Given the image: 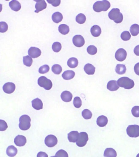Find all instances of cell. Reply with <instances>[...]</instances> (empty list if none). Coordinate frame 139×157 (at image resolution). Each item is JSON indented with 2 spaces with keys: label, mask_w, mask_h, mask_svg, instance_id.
Returning <instances> with one entry per match:
<instances>
[{
  "label": "cell",
  "mask_w": 139,
  "mask_h": 157,
  "mask_svg": "<svg viewBox=\"0 0 139 157\" xmlns=\"http://www.w3.org/2000/svg\"><path fill=\"white\" fill-rule=\"evenodd\" d=\"M110 7V3L108 1H98L94 4L93 9L96 12H101L107 11Z\"/></svg>",
  "instance_id": "obj_1"
},
{
  "label": "cell",
  "mask_w": 139,
  "mask_h": 157,
  "mask_svg": "<svg viewBox=\"0 0 139 157\" xmlns=\"http://www.w3.org/2000/svg\"><path fill=\"white\" fill-rule=\"evenodd\" d=\"M108 16L111 20H113L116 23H120L122 22L123 16L118 8H113L109 12Z\"/></svg>",
  "instance_id": "obj_2"
},
{
  "label": "cell",
  "mask_w": 139,
  "mask_h": 157,
  "mask_svg": "<svg viewBox=\"0 0 139 157\" xmlns=\"http://www.w3.org/2000/svg\"><path fill=\"white\" fill-rule=\"evenodd\" d=\"M119 87L124 88L126 89H130L133 88L135 85L134 81L127 77L120 78L117 81Z\"/></svg>",
  "instance_id": "obj_3"
},
{
  "label": "cell",
  "mask_w": 139,
  "mask_h": 157,
  "mask_svg": "<svg viewBox=\"0 0 139 157\" xmlns=\"http://www.w3.org/2000/svg\"><path fill=\"white\" fill-rule=\"evenodd\" d=\"M31 120L29 116L23 115L19 119V127L23 131L29 129L31 127Z\"/></svg>",
  "instance_id": "obj_4"
},
{
  "label": "cell",
  "mask_w": 139,
  "mask_h": 157,
  "mask_svg": "<svg viewBox=\"0 0 139 157\" xmlns=\"http://www.w3.org/2000/svg\"><path fill=\"white\" fill-rule=\"evenodd\" d=\"M38 83L40 86L44 88L47 90L51 89L53 86L51 81L44 76H41L38 79Z\"/></svg>",
  "instance_id": "obj_5"
},
{
  "label": "cell",
  "mask_w": 139,
  "mask_h": 157,
  "mask_svg": "<svg viewBox=\"0 0 139 157\" xmlns=\"http://www.w3.org/2000/svg\"><path fill=\"white\" fill-rule=\"evenodd\" d=\"M127 134L129 137H137L139 136V126L138 125H129L126 129Z\"/></svg>",
  "instance_id": "obj_6"
},
{
  "label": "cell",
  "mask_w": 139,
  "mask_h": 157,
  "mask_svg": "<svg viewBox=\"0 0 139 157\" xmlns=\"http://www.w3.org/2000/svg\"><path fill=\"white\" fill-rule=\"evenodd\" d=\"M88 140V135L86 132H82L79 133L78 139L76 143L79 147H83L86 145Z\"/></svg>",
  "instance_id": "obj_7"
},
{
  "label": "cell",
  "mask_w": 139,
  "mask_h": 157,
  "mask_svg": "<svg viewBox=\"0 0 139 157\" xmlns=\"http://www.w3.org/2000/svg\"><path fill=\"white\" fill-rule=\"evenodd\" d=\"M46 145L49 147H53L58 143V139L55 135H49L46 137L45 140Z\"/></svg>",
  "instance_id": "obj_8"
},
{
  "label": "cell",
  "mask_w": 139,
  "mask_h": 157,
  "mask_svg": "<svg viewBox=\"0 0 139 157\" xmlns=\"http://www.w3.org/2000/svg\"><path fill=\"white\" fill-rule=\"evenodd\" d=\"M73 43L77 47H80L84 45L85 43V40L81 35H76L73 38Z\"/></svg>",
  "instance_id": "obj_9"
},
{
  "label": "cell",
  "mask_w": 139,
  "mask_h": 157,
  "mask_svg": "<svg viewBox=\"0 0 139 157\" xmlns=\"http://www.w3.org/2000/svg\"><path fill=\"white\" fill-rule=\"evenodd\" d=\"M127 53L124 49L120 48L115 53V58L117 60L122 62L126 59Z\"/></svg>",
  "instance_id": "obj_10"
},
{
  "label": "cell",
  "mask_w": 139,
  "mask_h": 157,
  "mask_svg": "<svg viewBox=\"0 0 139 157\" xmlns=\"http://www.w3.org/2000/svg\"><path fill=\"white\" fill-rule=\"evenodd\" d=\"M4 92L7 94H11L14 92L16 89L15 85L12 83H6L3 87Z\"/></svg>",
  "instance_id": "obj_11"
},
{
  "label": "cell",
  "mask_w": 139,
  "mask_h": 157,
  "mask_svg": "<svg viewBox=\"0 0 139 157\" xmlns=\"http://www.w3.org/2000/svg\"><path fill=\"white\" fill-rule=\"evenodd\" d=\"M28 53L29 56L32 58H35L40 56L41 51L37 47H31L28 50Z\"/></svg>",
  "instance_id": "obj_12"
},
{
  "label": "cell",
  "mask_w": 139,
  "mask_h": 157,
  "mask_svg": "<svg viewBox=\"0 0 139 157\" xmlns=\"http://www.w3.org/2000/svg\"><path fill=\"white\" fill-rule=\"evenodd\" d=\"M14 143L18 147H23L27 142L26 138L22 135H18L16 137L14 140Z\"/></svg>",
  "instance_id": "obj_13"
},
{
  "label": "cell",
  "mask_w": 139,
  "mask_h": 157,
  "mask_svg": "<svg viewBox=\"0 0 139 157\" xmlns=\"http://www.w3.org/2000/svg\"><path fill=\"white\" fill-rule=\"evenodd\" d=\"M36 2L35 5L36 10L35 12L38 13L40 12L45 9L47 6L46 2L45 1H35Z\"/></svg>",
  "instance_id": "obj_14"
},
{
  "label": "cell",
  "mask_w": 139,
  "mask_h": 157,
  "mask_svg": "<svg viewBox=\"0 0 139 157\" xmlns=\"http://www.w3.org/2000/svg\"><path fill=\"white\" fill-rule=\"evenodd\" d=\"M72 97L73 95L72 93L67 91H63L61 94V99L64 102H71Z\"/></svg>",
  "instance_id": "obj_15"
},
{
  "label": "cell",
  "mask_w": 139,
  "mask_h": 157,
  "mask_svg": "<svg viewBox=\"0 0 139 157\" xmlns=\"http://www.w3.org/2000/svg\"><path fill=\"white\" fill-rule=\"evenodd\" d=\"M79 133L77 131H72L68 134V139L71 142H76L78 140Z\"/></svg>",
  "instance_id": "obj_16"
},
{
  "label": "cell",
  "mask_w": 139,
  "mask_h": 157,
  "mask_svg": "<svg viewBox=\"0 0 139 157\" xmlns=\"http://www.w3.org/2000/svg\"><path fill=\"white\" fill-rule=\"evenodd\" d=\"M107 88L110 91H115L119 88L117 81L114 80L109 81L107 85Z\"/></svg>",
  "instance_id": "obj_17"
},
{
  "label": "cell",
  "mask_w": 139,
  "mask_h": 157,
  "mask_svg": "<svg viewBox=\"0 0 139 157\" xmlns=\"http://www.w3.org/2000/svg\"><path fill=\"white\" fill-rule=\"evenodd\" d=\"M32 106L34 109L39 110L43 108V103L40 99L37 98L33 100L32 102Z\"/></svg>",
  "instance_id": "obj_18"
},
{
  "label": "cell",
  "mask_w": 139,
  "mask_h": 157,
  "mask_svg": "<svg viewBox=\"0 0 139 157\" xmlns=\"http://www.w3.org/2000/svg\"><path fill=\"white\" fill-rule=\"evenodd\" d=\"M108 120L105 116H101L98 117L97 120V124L100 127H104L106 126Z\"/></svg>",
  "instance_id": "obj_19"
},
{
  "label": "cell",
  "mask_w": 139,
  "mask_h": 157,
  "mask_svg": "<svg viewBox=\"0 0 139 157\" xmlns=\"http://www.w3.org/2000/svg\"><path fill=\"white\" fill-rule=\"evenodd\" d=\"M9 6L12 10L18 12L20 10L21 8V4L18 1L13 0L9 3Z\"/></svg>",
  "instance_id": "obj_20"
},
{
  "label": "cell",
  "mask_w": 139,
  "mask_h": 157,
  "mask_svg": "<svg viewBox=\"0 0 139 157\" xmlns=\"http://www.w3.org/2000/svg\"><path fill=\"white\" fill-rule=\"evenodd\" d=\"M18 153L17 148L14 146L11 145L7 147L6 150L7 154L8 156L13 157L15 156Z\"/></svg>",
  "instance_id": "obj_21"
},
{
  "label": "cell",
  "mask_w": 139,
  "mask_h": 157,
  "mask_svg": "<svg viewBox=\"0 0 139 157\" xmlns=\"http://www.w3.org/2000/svg\"><path fill=\"white\" fill-rule=\"evenodd\" d=\"M91 32L93 37H99L101 35L102 30L100 26L99 25H95L91 28Z\"/></svg>",
  "instance_id": "obj_22"
},
{
  "label": "cell",
  "mask_w": 139,
  "mask_h": 157,
  "mask_svg": "<svg viewBox=\"0 0 139 157\" xmlns=\"http://www.w3.org/2000/svg\"><path fill=\"white\" fill-rule=\"evenodd\" d=\"M84 71H85L86 74L88 75L94 74L95 72V71H96L95 67L93 66L92 64H89V63L86 64L84 66Z\"/></svg>",
  "instance_id": "obj_23"
},
{
  "label": "cell",
  "mask_w": 139,
  "mask_h": 157,
  "mask_svg": "<svg viewBox=\"0 0 139 157\" xmlns=\"http://www.w3.org/2000/svg\"><path fill=\"white\" fill-rule=\"evenodd\" d=\"M75 73L72 70H67L65 71L62 74V77L64 79L70 80L74 77Z\"/></svg>",
  "instance_id": "obj_24"
},
{
  "label": "cell",
  "mask_w": 139,
  "mask_h": 157,
  "mask_svg": "<svg viewBox=\"0 0 139 157\" xmlns=\"http://www.w3.org/2000/svg\"><path fill=\"white\" fill-rule=\"evenodd\" d=\"M104 156L105 157H116L117 153L113 148H107L104 152Z\"/></svg>",
  "instance_id": "obj_25"
},
{
  "label": "cell",
  "mask_w": 139,
  "mask_h": 157,
  "mask_svg": "<svg viewBox=\"0 0 139 157\" xmlns=\"http://www.w3.org/2000/svg\"><path fill=\"white\" fill-rule=\"evenodd\" d=\"M52 19L53 22L56 23H58L63 20V16L61 13L56 12L53 13L52 15Z\"/></svg>",
  "instance_id": "obj_26"
},
{
  "label": "cell",
  "mask_w": 139,
  "mask_h": 157,
  "mask_svg": "<svg viewBox=\"0 0 139 157\" xmlns=\"http://www.w3.org/2000/svg\"><path fill=\"white\" fill-rule=\"evenodd\" d=\"M58 31L63 35H66L70 32V28L66 24H61L58 27Z\"/></svg>",
  "instance_id": "obj_27"
},
{
  "label": "cell",
  "mask_w": 139,
  "mask_h": 157,
  "mask_svg": "<svg viewBox=\"0 0 139 157\" xmlns=\"http://www.w3.org/2000/svg\"><path fill=\"white\" fill-rule=\"evenodd\" d=\"M78 64V59L72 57L70 58L67 61V65L70 68H75L77 67Z\"/></svg>",
  "instance_id": "obj_28"
},
{
  "label": "cell",
  "mask_w": 139,
  "mask_h": 157,
  "mask_svg": "<svg viewBox=\"0 0 139 157\" xmlns=\"http://www.w3.org/2000/svg\"><path fill=\"white\" fill-rule=\"evenodd\" d=\"M126 66L122 64H117L115 68V72L119 75L124 74L126 73Z\"/></svg>",
  "instance_id": "obj_29"
},
{
  "label": "cell",
  "mask_w": 139,
  "mask_h": 157,
  "mask_svg": "<svg viewBox=\"0 0 139 157\" xmlns=\"http://www.w3.org/2000/svg\"><path fill=\"white\" fill-rule=\"evenodd\" d=\"M130 31L132 36L134 37L137 36L139 34V25L137 24L132 25Z\"/></svg>",
  "instance_id": "obj_30"
},
{
  "label": "cell",
  "mask_w": 139,
  "mask_h": 157,
  "mask_svg": "<svg viewBox=\"0 0 139 157\" xmlns=\"http://www.w3.org/2000/svg\"><path fill=\"white\" fill-rule=\"evenodd\" d=\"M23 64L27 67H30L33 63V59L29 55H26L23 58Z\"/></svg>",
  "instance_id": "obj_31"
},
{
  "label": "cell",
  "mask_w": 139,
  "mask_h": 157,
  "mask_svg": "<svg viewBox=\"0 0 139 157\" xmlns=\"http://www.w3.org/2000/svg\"><path fill=\"white\" fill-rule=\"evenodd\" d=\"M76 20L79 24H83L86 21V17L83 14H79L76 17Z\"/></svg>",
  "instance_id": "obj_32"
},
{
  "label": "cell",
  "mask_w": 139,
  "mask_h": 157,
  "mask_svg": "<svg viewBox=\"0 0 139 157\" xmlns=\"http://www.w3.org/2000/svg\"><path fill=\"white\" fill-rule=\"evenodd\" d=\"M82 115L84 118L86 120L90 119L92 117V113L88 109L84 110L82 113Z\"/></svg>",
  "instance_id": "obj_33"
},
{
  "label": "cell",
  "mask_w": 139,
  "mask_h": 157,
  "mask_svg": "<svg viewBox=\"0 0 139 157\" xmlns=\"http://www.w3.org/2000/svg\"><path fill=\"white\" fill-rule=\"evenodd\" d=\"M51 70L54 74L57 75L60 74L62 72V67L61 65H58V64L53 65L52 66Z\"/></svg>",
  "instance_id": "obj_34"
},
{
  "label": "cell",
  "mask_w": 139,
  "mask_h": 157,
  "mask_svg": "<svg viewBox=\"0 0 139 157\" xmlns=\"http://www.w3.org/2000/svg\"><path fill=\"white\" fill-rule=\"evenodd\" d=\"M52 48L53 51L56 53L59 52L62 49V45L61 43L56 42L53 43Z\"/></svg>",
  "instance_id": "obj_35"
},
{
  "label": "cell",
  "mask_w": 139,
  "mask_h": 157,
  "mask_svg": "<svg viewBox=\"0 0 139 157\" xmlns=\"http://www.w3.org/2000/svg\"><path fill=\"white\" fill-rule=\"evenodd\" d=\"M87 51L90 55H95L97 53V48L95 46L90 45L87 47Z\"/></svg>",
  "instance_id": "obj_36"
},
{
  "label": "cell",
  "mask_w": 139,
  "mask_h": 157,
  "mask_svg": "<svg viewBox=\"0 0 139 157\" xmlns=\"http://www.w3.org/2000/svg\"><path fill=\"white\" fill-rule=\"evenodd\" d=\"M121 38L123 41H129L131 38V34L128 31H124L121 34Z\"/></svg>",
  "instance_id": "obj_37"
},
{
  "label": "cell",
  "mask_w": 139,
  "mask_h": 157,
  "mask_svg": "<svg viewBox=\"0 0 139 157\" xmlns=\"http://www.w3.org/2000/svg\"><path fill=\"white\" fill-rule=\"evenodd\" d=\"M73 104L74 106L76 108H79L81 107L82 102L80 97H76L74 98Z\"/></svg>",
  "instance_id": "obj_38"
},
{
  "label": "cell",
  "mask_w": 139,
  "mask_h": 157,
  "mask_svg": "<svg viewBox=\"0 0 139 157\" xmlns=\"http://www.w3.org/2000/svg\"><path fill=\"white\" fill-rule=\"evenodd\" d=\"M49 67L48 65H45L41 66L39 68L38 72L41 74H45L48 72L49 70Z\"/></svg>",
  "instance_id": "obj_39"
},
{
  "label": "cell",
  "mask_w": 139,
  "mask_h": 157,
  "mask_svg": "<svg viewBox=\"0 0 139 157\" xmlns=\"http://www.w3.org/2000/svg\"><path fill=\"white\" fill-rule=\"evenodd\" d=\"M7 24L5 22H0V32L1 33H5L8 30Z\"/></svg>",
  "instance_id": "obj_40"
},
{
  "label": "cell",
  "mask_w": 139,
  "mask_h": 157,
  "mask_svg": "<svg viewBox=\"0 0 139 157\" xmlns=\"http://www.w3.org/2000/svg\"><path fill=\"white\" fill-rule=\"evenodd\" d=\"M56 156L57 157H69L67 153L65 150H63L58 151L56 153Z\"/></svg>",
  "instance_id": "obj_41"
},
{
  "label": "cell",
  "mask_w": 139,
  "mask_h": 157,
  "mask_svg": "<svg viewBox=\"0 0 139 157\" xmlns=\"http://www.w3.org/2000/svg\"><path fill=\"white\" fill-rule=\"evenodd\" d=\"M132 115L135 117H139V106H135L132 108Z\"/></svg>",
  "instance_id": "obj_42"
},
{
  "label": "cell",
  "mask_w": 139,
  "mask_h": 157,
  "mask_svg": "<svg viewBox=\"0 0 139 157\" xmlns=\"http://www.w3.org/2000/svg\"><path fill=\"white\" fill-rule=\"evenodd\" d=\"M7 128V125L5 121L2 120H0V131H5Z\"/></svg>",
  "instance_id": "obj_43"
},
{
  "label": "cell",
  "mask_w": 139,
  "mask_h": 157,
  "mask_svg": "<svg viewBox=\"0 0 139 157\" xmlns=\"http://www.w3.org/2000/svg\"><path fill=\"white\" fill-rule=\"evenodd\" d=\"M47 2L52 5L53 6L58 7L61 4V1H52V0H47Z\"/></svg>",
  "instance_id": "obj_44"
},
{
  "label": "cell",
  "mask_w": 139,
  "mask_h": 157,
  "mask_svg": "<svg viewBox=\"0 0 139 157\" xmlns=\"http://www.w3.org/2000/svg\"><path fill=\"white\" fill-rule=\"evenodd\" d=\"M134 71H135V73L138 75V76H139V62L137 63L134 66Z\"/></svg>",
  "instance_id": "obj_45"
},
{
  "label": "cell",
  "mask_w": 139,
  "mask_h": 157,
  "mask_svg": "<svg viewBox=\"0 0 139 157\" xmlns=\"http://www.w3.org/2000/svg\"><path fill=\"white\" fill-rule=\"evenodd\" d=\"M37 157H48V156L45 152H40L38 153Z\"/></svg>",
  "instance_id": "obj_46"
},
{
  "label": "cell",
  "mask_w": 139,
  "mask_h": 157,
  "mask_svg": "<svg viewBox=\"0 0 139 157\" xmlns=\"http://www.w3.org/2000/svg\"><path fill=\"white\" fill-rule=\"evenodd\" d=\"M134 52L137 56H139V45L136 46L134 48Z\"/></svg>",
  "instance_id": "obj_47"
},
{
  "label": "cell",
  "mask_w": 139,
  "mask_h": 157,
  "mask_svg": "<svg viewBox=\"0 0 139 157\" xmlns=\"http://www.w3.org/2000/svg\"><path fill=\"white\" fill-rule=\"evenodd\" d=\"M136 157H139V154L137 155Z\"/></svg>",
  "instance_id": "obj_48"
},
{
  "label": "cell",
  "mask_w": 139,
  "mask_h": 157,
  "mask_svg": "<svg viewBox=\"0 0 139 157\" xmlns=\"http://www.w3.org/2000/svg\"><path fill=\"white\" fill-rule=\"evenodd\" d=\"M51 157H57L56 156H51Z\"/></svg>",
  "instance_id": "obj_49"
}]
</instances>
